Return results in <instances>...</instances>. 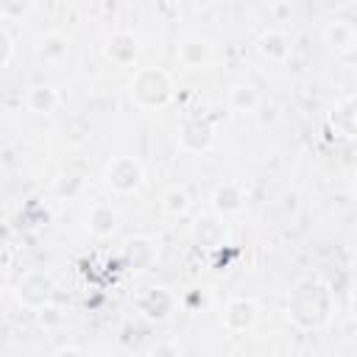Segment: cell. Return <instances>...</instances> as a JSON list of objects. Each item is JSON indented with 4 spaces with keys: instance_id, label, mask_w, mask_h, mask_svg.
<instances>
[{
    "instance_id": "cell-21",
    "label": "cell",
    "mask_w": 357,
    "mask_h": 357,
    "mask_svg": "<svg viewBox=\"0 0 357 357\" xmlns=\"http://www.w3.org/2000/svg\"><path fill=\"white\" fill-rule=\"evenodd\" d=\"M36 321H39L42 329H59V326L64 324V312L50 304V307H45L42 312H36Z\"/></svg>"
},
{
    "instance_id": "cell-12",
    "label": "cell",
    "mask_w": 357,
    "mask_h": 357,
    "mask_svg": "<svg viewBox=\"0 0 357 357\" xmlns=\"http://www.w3.org/2000/svg\"><path fill=\"white\" fill-rule=\"evenodd\" d=\"M156 257H159V248H156V243H153L151 237H145V234L128 237L126 245H123V259H126L128 271H134V273L151 271L153 262H156Z\"/></svg>"
},
{
    "instance_id": "cell-20",
    "label": "cell",
    "mask_w": 357,
    "mask_h": 357,
    "mask_svg": "<svg viewBox=\"0 0 357 357\" xmlns=\"http://www.w3.org/2000/svg\"><path fill=\"white\" fill-rule=\"evenodd\" d=\"M0 42H3L0 67H8V64H11V59H14V47H17V42H14V36H11V28H8V22H3V20H0Z\"/></svg>"
},
{
    "instance_id": "cell-8",
    "label": "cell",
    "mask_w": 357,
    "mask_h": 357,
    "mask_svg": "<svg viewBox=\"0 0 357 357\" xmlns=\"http://www.w3.org/2000/svg\"><path fill=\"white\" fill-rule=\"evenodd\" d=\"M254 47H257L259 59H265L271 64H287L293 56V36L282 28H265L254 39Z\"/></svg>"
},
{
    "instance_id": "cell-26",
    "label": "cell",
    "mask_w": 357,
    "mask_h": 357,
    "mask_svg": "<svg viewBox=\"0 0 357 357\" xmlns=\"http://www.w3.org/2000/svg\"><path fill=\"white\" fill-rule=\"evenodd\" d=\"M95 357H112V354H95Z\"/></svg>"
},
{
    "instance_id": "cell-3",
    "label": "cell",
    "mask_w": 357,
    "mask_h": 357,
    "mask_svg": "<svg viewBox=\"0 0 357 357\" xmlns=\"http://www.w3.org/2000/svg\"><path fill=\"white\" fill-rule=\"evenodd\" d=\"M14 298L20 307L31 310V312H42L45 307L53 304L56 298V282L47 271H39V268H31L25 271L17 284H14Z\"/></svg>"
},
{
    "instance_id": "cell-1",
    "label": "cell",
    "mask_w": 357,
    "mask_h": 357,
    "mask_svg": "<svg viewBox=\"0 0 357 357\" xmlns=\"http://www.w3.org/2000/svg\"><path fill=\"white\" fill-rule=\"evenodd\" d=\"M287 318L298 329H324L332 318V290L318 276L298 279L287 293Z\"/></svg>"
},
{
    "instance_id": "cell-23",
    "label": "cell",
    "mask_w": 357,
    "mask_h": 357,
    "mask_svg": "<svg viewBox=\"0 0 357 357\" xmlns=\"http://www.w3.org/2000/svg\"><path fill=\"white\" fill-rule=\"evenodd\" d=\"M50 357H84V354H81L78 346H61V349H56Z\"/></svg>"
},
{
    "instance_id": "cell-6",
    "label": "cell",
    "mask_w": 357,
    "mask_h": 357,
    "mask_svg": "<svg viewBox=\"0 0 357 357\" xmlns=\"http://www.w3.org/2000/svg\"><path fill=\"white\" fill-rule=\"evenodd\" d=\"M176 142L184 153H204L215 142V123L204 114H190L176 128Z\"/></svg>"
},
{
    "instance_id": "cell-13",
    "label": "cell",
    "mask_w": 357,
    "mask_h": 357,
    "mask_svg": "<svg viewBox=\"0 0 357 357\" xmlns=\"http://www.w3.org/2000/svg\"><path fill=\"white\" fill-rule=\"evenodd\" d=\"M321 36H324V45H326L332 53H337V56H346V53L357 50V28H354L349 20H343V17L329 20V22L324 25Z\"/></svg>"
},
{
    "instance_id": "cell-17",
    "label": "cell",
    "mask_w": 357,
    "mask_h": 357,
    "mask_svg": "<svg viewBox=\"0 0 357 357\" xmlns=\"http://www.w3.org/2000/svg\"><path fill=\"white\" fill-rule=\"evenodd\" d=\"M36 56L45 64H61L70 56V36H64L61 31H47L39 36L36 42Z\"/></svg>"
},
{
    "instance_id": "cell-10",
    "label": "cell",
    "mask_w": 357,
    "mask_h": 357,
    "mask_svg": "<svg viewBox=\"0 0 357 357\" xmlns=\"http://www.w3.org/2000/svg\"><path fill=\"white\" fill-rule=\"evenodd\" d=\"M212 56H215V47L206 36L190 33V36H181L176 45V59L184 70H204V67H209Z\"/></svg>"
},
{
    "instance_id": "cell-7",
    "label": "cell",
    "mask_w": 357,
    "mask_h": 357,
    "mask_svg": "<svg viewBox=\"0 0 357 357\" xmlns=\"http://www.w3.org/2000/svg\"><path fill=\"white\" fill-rule=\"evenodd\" d=\"M103 53H106V59H109L112 64H117V67H134V64L139 61V56H142V42H139V36H137L134 31L120 28V31H114V33L106 39Z\"/></svg>"
},
{
    "instance_id": "cell-15",
    "label": "cell",
    "mask_w": 357,
    "mask_h": 357,
    "mask_svg": "<svg viewBox=\"0 0 357 357\" xmlns=\"http://www.w3.org/2000/svg\"><path fill=\"white\" fill-rule=\"evenodd\" d=\"M329 126L343 139H357V92L340 98L329 112Z\"/></svg>"
},
{
    "instance_id": "cell-11",
    "label": "cell",
    "mask_w": 357,
    "mask_h": 357,
    "mask_svg": "<svg viewBox=\"0 0 357 357\" xmlns=\"http://www.w3.org/2000/svg\"><path fill=\"white\" fill-rule=\"evenodd\" d=\"M212 209L220 215V218H234L245 209V187L237 181V178H229V181H220L215 190H212Z\"/></svg>"
},
{
    "instance_id": "cell-19",
    "label": "cell",
    "mask_w": 357,
    "mask_h": 357,
    "mask_svg": "<svg viewBox=\"0 0 357 357\" xmlns=\"http://www.w3.org/2000/svg\"><path fill=\"white\" fill-rule=\"evenodd\" d=\"M159 206H162V212H165V215H170V218H181V215H187V212H190V206H192V195H190V190H187V187L173 184V187H167V190L162 192Z\"/></svg>"
},
{
    "instance_id": "cell-14",
    "label": "cell",
    "mask_w": 357,
    "mask_h": 357,
    "mask_svg": "<svg viewBox=\"0 0 357 357\" xmlns=\"http://www.w3.org/2000/svg\"><path fill=\"white\" fill-rule=\"evenodd\" d=\"M117 229H120V212H117V206H112L106 201H98V204L89 206V212H86V231L92 237L106 240Z\"/></svg>"
},
{
    "instance_id": "cell-25",
    "label": "cell",
    "mask_w": 357,
    "mask_h": 357,
    "mask_svg": "<svg viewBox=\"0 0 357 357\" xmlns=\"http://www.w3.org/2000/svg\"><path fill=\"white\" fill-rule=\"evenodd\" d=\"M354 201H357V178H354Z\"/></svg>"
},
{
    "instance_id": "cell-22",
    "label": "cell",
    "mask_w": 357,
    "mask_h": 357,
    "mask_svg": "<svg viewBox=\"0 0 357 357\" xmlns=\"http://www.w3.org/2000/svg\"><path fill=\"white\" fill-rule=\"evenodd\" d=\"M151 357H176V351H173L170 343H156V346L151 349Z\"/></svg>"
},
{
    "instance_id": "cell-18",
    "label": "cell",
    "mask_w": 357,
    "mask_h": 357,
    "mask_svg": "<svg viewBox=\"0 0 357 357\" xmlns=\"http://www.w3.org/2000/svg\"><path fill=\"white\" fill-rule=\"evenodd\" d=\"M25 106H28V112H33V114H53V112L61 106V95H59V89L50 86V84H33V86H28V92H25Z\"/></svg>"
},
{
    "instance_id": "cell-24",
    "label": "cell",
    "mask_w": 357,
    "mask_h": 357,
    "mask_svg": "<svg viewBox=\"0 0 357 357\" xmlns=\"http://www.w3.org/2000/svg\"><path fill=\"white\" fill-rule=\"evenodd\" d=\"M351 315H354V321H357V284H354V290H351Z\"/></svg>"
},
{
    "instance_id": "cell-9",
    "label": "cell",
    "mask_w": 357,
    "mask_h": 357,
    "mask_svg": "<svg viewBox=\"0 0 357 357\" xmlns=\"http://www.w3.org/2000/svg\"><path fill=\"white\" fill-rule=\"evenodd\" d=\"M223 329L226 332H231V335H245V332H251L254 326H257V321H259V307L251 301V298H243V296H237V298H231L226 307H223Z\"/></svg>"
},
{
    "instance_id": "cell-4",
    "label": "cell",
    "mask_w": 357,
    "mask_h": 357,
    "mask_svg": "<svg viewBox=\"0 0 357 357\" xmlns=\"http://www.w3.org/2000/svg\"><path fill=\"white\" fill-rule=\"evenodd\" d=\"M145 167L137 156H112L103 167V184L117 195H131L142 187Z\"/></svg>"
},
{
    "instance_id": "cell-2",
    "label": "cell",
    "mask_w": 357,
    "mask_h": 357,
    "mask_svg": "<svg viewBox=\"0 0 357 357\" xmlns=\"http://www.w3.org/2000/svg\"><path fill=\"white\" fill-rule=\"evenodd\" d=\"M176 95V81L165 67H137L128 81V98L142 112H159L165 109Z\"/></svg>"
},
{
    "instance_id": "cell-5",
    "label": "cell",
    "mask_w": 357,
    "mask_h": 357,
    "mask_svg": "<svg viewBox=\"0 0 357 357\" xmlns=\"http://www.w3.org/2000/svg\"><path fill=\"white\" fill-rule=\"evenodd\" d=\"M176 307H178V298L162 284H148V287L137 290V296H134V310L151 324L167 321L176 312Z\"/></svg>"
},
{
    "instance_id": "cell-16",
    "label": "cell",
    "mask_w": 357,
    "mask_h": 357,
    "mask_svg": "<svg viewBox=\"0 0 357 357\" xmlns=\"http://www.w3.org/2000/svg\"><path fill=\"white\" fill-rule=\"evenodd\" d=\"M259 103H262V95L251 81H237L226 92V106L237 114H254L259 109Z\"/></svg>"
}]
</instances>
